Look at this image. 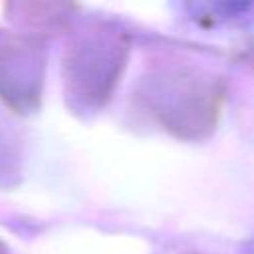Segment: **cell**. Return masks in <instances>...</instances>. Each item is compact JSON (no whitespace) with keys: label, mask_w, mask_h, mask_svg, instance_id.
I'll return each mask as SVG.
<instances>
[{"label":"cell","mask_w":254,"mask_h":254,"mask_svg":"<svg viewBox=\"0 0 254 254\" xmlns=\"http://www.w3.org/2000/svg\"><path fill=\"white\" fill-rule=\"evenodd\" d=\"M125 64V46L113 34H93L69 48L65 60V85L73 99L85 105L101 103Z\"/></svg>","instance_id":"obj_1"},{"label":"cell","mask_w":254,"mask_h":254,"mask_svg":"<svg viewBox=\"0 0 254 254\" xmlns=\"http://www.w3.org/2000/svg\"><path fill=\"white\" fill-rule=\"evenodd\" d=\"M22 46L0 50V97L12 103L28 105L38 97L42 85V65L30 52H22Z\"/></svg>","instance_id":"obj_2"},{"label":"cell","mask_w":254,"mask_h":254,"mask_svg":"<svg viewBox=\"0 0 254 254\" xmlns=\"http://www.w3.org/2000/svg\"><path fill=\"white\" fill-rule=\"evenodd\" d=\"M250 254H254V242H252V252H250Z\"/></svg>","instance_id":"obj_3"}]
</instances>
